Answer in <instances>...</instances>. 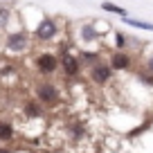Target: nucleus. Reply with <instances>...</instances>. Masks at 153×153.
<instances>
[{"label": "nucleus", "instance_id": "f257e3e1", "mask_svg": "<svg viewBox=\"0 0 153 153\" xmlns=\"http://www.w3.org/2000/svg\"><path fill=\"white\" fill-rule=\"evenodd\" d=\"M36 97L48 106L59 104V88L52 86V83H38L36 86Z\"/></svg>", "mask_w": 153, "mask_h": 153}, {"label": "nucleus", "instance_id": "f03ea898", "mask_svg": "<svg viewBox=\"0 0 153 153\" xmlns=\"http://www.w3.org/2000/svg\"><path fill=\"white\" fill-rule=\"evenodd\" d=\"M90 79L97 86H106V83L113 79V68L106 65V63H97V65L90 68Z\"/></svg>", "mask_w": 153, "mask_h": 153}, {"label": "nucleus", "instance_id": "7ed1b4c3", "mask_svg": "<svg viewBox=\"0 0 153 153\" xmlns=\"http://www.w3.org/2000/svg\"><path fill=\"white\" fill-rule=\"evenodd\" d=\"M36 68H38V72H43V74H52L54 70L59 68V59L54 56V54H41V56L36 59Z\"/></svg>", "mask_w": 153, "mask_h": 153}, {"label": "nucleus", "instance_id": "20e7f679", "mask_svg": "<svg viewBox=\"0 0 153 153\" xmlns=\"http://www.w3.org/2000/svg\"><path fill=\"white\" fill-rule=\"evenodd\" d=\"M27 43H29V38H27L25 32H14V34L7 36V48H9L11 52H23V50L27 48Z\"/></svg>", "mask_w": 153, "mask_h": 153}, {"label": "nucleus", "instance_id": "39448f33", "mask_svg": "<svg viewBox=\"0 0 153 153\" xmlns=\"http://www.w3.org/2000/svg\"><path fill=\"white\" fill-rule=\"evenodd\" d=\"M56 23L54 20H50V18H45L43 23L38 25V29H36V38H41V41H50V38H54L56 36Z\"/></svg>", "mask_w": 153, "mask_h": 153}, {"label": "nucleus", "instance_id": "423d86ee", "mask_svg": "<svg viewBox=\"0 0 153 153\" xmlns=\"http://www.w3.org/2000/svg\"><path fill=\"white\" fill-rule=\"evenodd\" d=\"M110 68H113V70H128L131 68V56L126 52H113V56H110Z\"/></svg>", "mask_w": 153, "mask_h": 153}, {"label": "nucleus", "instance_id": "0eeeda50", "mask_svg": "<svg viewBox=\"0 0 153 153\" xmlns=\"http://www.w3.org/2000/svg\"><path fill=\"white\" fill-rule=\"evenodd\" d=\"M61 65H63V72H65L68 76H76L79 74V59L70 56V54H63Z\"/></svg>", "mask_w": 153, "mask_h": 153}, {"label": "nucleus", "instance_id": "6e6552de", "mask_svg": "<svg viewBox=\"0 0 153 153\" xmlns=\"http://www.w3.org/2000/svg\"><path fill=\"white\" fill-rule=\"evenodd\" d=\"M81 41L83 43H95V41H99V32L92 25H83L81 27Z\"/></svg>", "mask_w": 153, "mask_h": 153}, {"label": "nucleus", "instance_id": "1a4fd4ad", "mask_svg": "<svg viewBox=\"0 0 153 153\" xmlns=\"http://www.w3.org/2000/svg\"><path fill=\"white\" fill-rule=\"evenodd\" d=\"M124 23L131 25V27H137V29H146V32H153V23H146V20H135V18H128L124 16Z\"/></svg>", "mask_w": 153, "mask_h": 153}, {"label": "nucleus", "instance_id": "9d476101", "mask_svg": "<svg viewBox=\"0 0 153 153\" xmlns=\"http://www.w3.org/2000/svg\"><path fill=\"white\" fill-rule=\"evenodd\" d=\"M25 113H27V117H38L43 110H41V106L36 101H29V104H25Z\"/></svg>", "mask_w": 153, "mask_h": 153}, {"label": "nucleus", "instance_id": "9b49d317", "mask_svg": "<svg viewBox=\"0 0 153 153\" xmlns=\"http://www.w3.org/2000/svg\"><path fill=\"white\" fill-rule=\"evenodd\" d=\"M101 9H104V11H113V14H120L122 18L126 16L124 7H117V5H113V2H101Z\"/></svg>", "mask_w": 153, "mask_h": 153}, {"label": "nucleus", "instance_id": "f8f14e48", "mask_svg": "<svg viewBox=\"0 0 153 153\" xmlns=\"http://www.w3.org/2000/svg\"><path fill=\"white\" fill-rule=\"evenodd\" d=\"M11 135H14V128L7 122H0V140H9Z\"/></svg>", "mask_w": 153, "mask_h": 153}, {"label": "nucleus", "instance_id": "ddd939ff", "mask_svg": "<svg viewBox=\"0 0 153 153\" xmlns=\"http://www.w3.org/2000/svg\"><path fill=\"white\" fill-rule=\"evenodd\" d=\"M81 59H83L86 63H90V68H92V65H97V63H101V61H99V54H95V52H83V54H81Z\"/></svg>", "mask_w": 153, "mask_h": 153}, {"label": "nucleus", "instance_id": "4468645a", "mask_svg": "<svg viewBox=\"0 0 153 153\" xmlns=\"http://www.w3.org/2000/svg\"><path fill=\"white\" fill-rule=\"evenodd\" d=\"M7 20H9V9L0 5V27H5V25H7Z\"/></svg>", "mask_w": 153, "mask_h": 153}, {"label": "nucleus", "instance_id": "2eb2a0df", "mask_svg": "<svg viewBox=\"0 0 153 153\" xmlns=\"http://www.w3.org/2000/svg\"><path fill=\"white\" fill-rule=\"evenodd\" d=\"M126 45V36H122V34H117V50H122Z\"/></svg>", "mask_w": 153, "mask_h": 153}, {"label": "nucleus", "instance_id": "dca6fc26", "mask_svg": "<svg viewBox=\"0 0 153 153\" xmlns=\"http://www.w3.org/2000/svg\"><path fill=\"white\" fill-rule=\"evenodd\" d=\"M146 70L153 74V56H149V61H146Z\"/></svg>", "mask_w": 153, "mask_h": 153}, {"label": "nucleus", "instance_id": "f3484780", "mask_svg": "<svg viewBox=\"0 0 153 153\" xmlns=\"http://www.w3.org/2000/svg\"><path fill=\"white\" fill-rule=\"evenodd\" d=\"M0 153H11V151H9V149H0Z\"/></svg>", "mask_w": 153, "mask_h": 153}]
</instances>
